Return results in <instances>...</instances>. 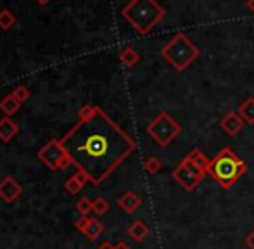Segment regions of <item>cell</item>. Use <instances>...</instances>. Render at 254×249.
<instances>
[{"instance_id": "obj_3", "label": "cell", "mask_w": 254, "mask_h": 249, "mask_svg": "<svg viewBox=\"0 0 254 249\" xmlns=\"http://www.w3.org/2000/svg\"><path fill=\"white\" fill-rule=\"evenodd\" d=\"M161 56L177 71H184L199 56V49L194 47L185 33H177L161 49Z\"/></svg>"}, {"instance_id": "obj_6", "label": "cell", "mask_w": 254, "mask_h": 249, "mask_svg": "<svg viewBox=\"0 0 254 249\" xmlns=\"http://www.w3.org/2000/svg\"><path fill=\"white\" fill-rule=\"evenodd\" d=\"M147 131L154 137V140H157L161 145H166V144H170L175 135L180 131V126H178L177 122H175L170 115L161 113V115L147 126Z\"/></svg>"}, {"instance_id": "obj_5", "label": "cell", "mask_w": 254, "mask_h": 249, "mask_svg": "<svg viewBox=\"0 0 254 249\" xmlns=\"http://www.w3.org/2000/svg\"><path fill=\"white\" fill-rule=\"evenodd\" d=\"M38 159L44 163L47 168H51L52 172H61L66 170L69 165H73L69 154L66 152V149L63 147L61 140H51L38 151Z\"/></svg>"}, {"instance_id": "obj_21", "label": "cell", "mask_w": 254, "mask_h": 249, "mask_svg": "<svg viewBox=\"0 0 254 249\" xmlns=\"http://www.w3.org/2000/svg\"><path fill=\"white\" fill-rule=\"evenodd\" d=\"M246 7H248V9L254 14V0H248V2H246Z\"/></svg>"}, {"instance_id": "obj_23", "label": "cell", "mask_w": 254, "mask_h": 249, "mask_svg": "<svg viewBox=\"0 0 254 249\" xmlns=\"http://www.w3.org/2000/svg\"><path fill=\"white\" fill-rule=\"evenodd\" d=\"M99 249H114V248H113V246H111V244L104 243V244H102V246H101V248H99Z\"/></svg>"}, {"instance_id": "obj_18", "label": "cell", "mask_w": 254, "mask_h": 249, "mask_svg": "<svg viewBox=\"0 0 254 249\" xmlns=\"http://www.w3.org/2000/svg\"><path fill=\"white\" fill-rule=\"evenodd\" d=\"M241 111H242V115L249 120V122H254V99H249V101L242 106Z\"/></svg>"}, {"instance_id": "obj_24", "label": "cell", "mask_w": 254, "mask_h": 249, "mask_svg": "<svg viewBox=\"0 0 254 249\" xmlns=\"http://www.w3.org/2000/svg\"><path fill=\"white\" fill-rule=\"evenodd\" d=\"M114 249H128L127 246H125V244H118V246L116 248H114Z\"/></svg>"}, {"instance_id": "obj_19", "label": "cell", "mask_w": 254, "mask_h": 249, "mask_svg": "<svg viewBox=\"0 0 254 249\" xmlns=\"http://www.w3.org/2000/svg\"><path fill=\"white\" fill-rule=\"evenodd\" d=\"M107 208H109V204H107L106 199L99 197V199H95V201H94V211L97 213V215H104V213L107 211Z\"/></svg>"}, {"instance_id": "obj_1", "label": "cell", "mask_w": 254, "mask_h": 249, "mask_svg": "<svg viewBox=\"0 0 254 249\" xmlns=\"http://www.w3.org/2000/svg\"><path fill=\"white\" fill-rule=\"evenodd\" d=\"M78 123L59 138L73 165L94 186L102 184L135 151V140L97 106H83Z\"/></svg>"}, {"instance_id": "obj_16", "label": "cell", "mask_w": 254, "mask_h": 249, "mask_svg": "<svg viewBox=\"0 0 254 249\" xmlns=\"http://www.w3.org/2000/svg\"><path fill=\"white\" fill-rule=\"evenodd\" d=\"M12 95L21 102V104H23L24 101H28V99L31 97V92H30V88L24 87V85H17V87L12 90Z\"/></svg>"}, {"instance_id": "obj_4", "label": "cell", "mask_w": 254, "mask_h": 249, "mask_svg": "<svg viewBox=\"0 0 254 249\" xmlns=\"http://www.w3.org/2000/svg\"><path fill=\"white\" fill-rule=\"evenodd\" d=\"M209 173L218 180V184L228 187L234 184L235 180L241 177L244 172V163L230 151V149H223L213 161L209 163Z\"/></svg>"}, {"instance_id": "obj_15", "label": "cell", "mask_w": 254, "mask_h": 249, "mask_svg": "<svg viewBox=\"0 0 254 249\" xmlns=\"http://www.w3.org/2000/svg\"><path fill=\"white\" fill-rule=\"evenodd\" d=\"M223 128L230 131V133H235V131H239L242 128V122L235 115H230L227 120H223Z\"/></svg>"}, {"instance_id": "obj_22", "label": "cell", "mask_w": 254, "mask_h": 249, "mask_svg": "<svg viewBox=\"0 0 254 249\" xmlns=\"http://www.w3.org/2000/svg\"><path fill=\"white\" fill-rule=\"evenodd\" d=\"M49 2H51V0H37L38 5H47Z\"/></svg>"}, {"instance_id": "obj_13", "label": "cell", "mask_w": 254, "mask_h": 249, "mask_svg": "<svg viewBox=\"0 0 254 249\" xmlns=\"http://www.w3.org/2000/svg\"><path fill=\"white\" fill-rule=\"evenodd\" d=\"M16 24V16L10 12L9 9H2L0 10V30L9 31L10 28Z\"/></svg>"}, {"instance_id": "obj_20", "label": "cell", "mask_w": 254, "mask_h": 249, "mask_svg": "<svg viewBox=\"0 0 254 249\" xmlns=\"http://www.w3.org/2000/svg\"><path fill=\"white\" fill-rule=\"evenodd\" d=\"M144 234H145V229L140 225V223H135V225L130 229V236L133 237V239H138V241H140L142 237H144Z\"/></svg>"}, {"instance_id": "obj_17", "label": "cell", "mask_w": 254, "mask_h": 249, "mask_svg": "<svg viewBox=\"0 0 254 249\" xmlns=\"http://www.w3.org/2000/svg\"><path fill=\"white\" fill-rule=\"evenodd\" d=\"M76 209L80 211L81 216H87L90 211H94V202H92L90 199L83 197V199H80V201L76 202Z\"/></svg>"}, {"instance_id": "obj_8", "label": "cell", "mask_w": 254, "mask_h": 249, "mask_svg": "<svg viewBox=\"0 0 254 249\" xmlns=\"http://www.w3.org/2000/svg\"><path fill=\"white\" fill-rule=\"evenodd\" d=\"M74 229L80 230L83 236H87L88 239H97L99 236L102 234L104 227L99 220H94V218H88V216H81L74 222Z\"/></svg>"}, {"instance_id": "obj_12", "label": "cell", "mask_w": 254, "mask_h": 249, "mask_svg": "<svg viewBox=\"0 0 254 249\" xmlns=\"http://www.w3.org/2000/svg\"><path fill=\"white\" fill-rule=\"evenodd\" d=\"M120 59L127 67H131V66H135V64L138 62L140 56H138V52L135 51L133 47H125L123 51L120 52Z\"/></svg>"}, {"instance_id": "obj_7", "label": "cell", "mask_w": 254, "mask_h": 249, "mask_svg": "<svg viewBox=\"0 0 254 249\" xmlns=\"http://www.w3.org/2000/svg\"><path fill=\"white\" fill-rule=\"evenodd\" d=\"M23 194V186L14 177H3L0 180V199L5 202H14Z\"/></svg>"}, {"instance_id": "obj_2", "label": "cell", "mask_w": 254, "mask_h": 249, "mask_svg": "<svg viewBox=\"0 0 254 249\" xmlns=\"http://www.w3.org/2000/svg\"><path fill=\"white\" fill-rule=\"evenodd\" d=\"M121 14L138 33L147 35L166 16V10L156 0H130Z\"/></svg>"}, {"instance_id": "obj_11", "label": "cell", "mask_w": 254, "mask_h": 249, "mask_svg": "<svg viewBox=\"0 0 254 249\" xmlns=\"http://www.w3.org/2000/svg\"><path fill=\"white\" fill-rule=\"evenodd\" d=\"M19 106H21V102L17 101V99L14 97L12 94L5 95V97H3L2 101H0V109H2L3 115H5V116L16 115V113L19 111Z\"/></svg>"}, {"instance_id": "obj_14", "label": "cell", "mask_w": 254, "mask_h": 249, "mask_svg": "<svg viewBox=\"0 0 254 249\" xmlns=\"http://www.w3.org/2000/svg\"><path fill=\"white\" fill-rule=\"evenodd\" d=\"M138 202H140V201H138V199L135 197L131 192H128L125 197H121L120 201H118V204H120L125 211H135V209H137V206H138Z\"/></svg>"}, {"instance_id": "obj_9", "label": "cell", "mask_w": 254, "mask_h": 249, "mask_svg": "<svg viewBox=\"0 0 254 249\" xmlns=\"http://www.w3.org/2000/svg\"><path fill=\"white\" fill-rule=\"evenodd\" d=\"M87 182H88L87 175H85L83 172H80V170H76V172H74L73 175L66 180V184H64V190H66L67 194H71V195L78 194V192L85 187V184H87Z\"/></svg>"}, {"instance_id": "obj_10", "label": "cell", "mask_w": 254, "mask_h": 249, "mask_svg": "<svg viewBox=\"0 0 254 249\" xmlns=\"http://www.w3.org/2000/svg\"><path fill=\"white\" fill-rule=\"evenodd\" d=\"M19 131V126L14 122L10 116H3L0 120V140L2 142H10Z\"/></svg>"}]
</instances>
